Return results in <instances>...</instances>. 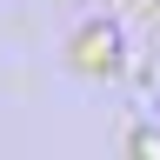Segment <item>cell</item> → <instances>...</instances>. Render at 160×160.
Returning a JSON list of instances; mask_svg holds the SVG:
<instances>
[{"label":"cell","instance_id":"cell-1","mask_svg":"<svg viewBox=\"0 0 160 160\" xmlns=\"http://www.w3.org/2000/svg\"><path fill=\"white\" fill-rule=\"evenodd\" d=\"M67 60L87 67V73H113V67H120V33L93 20V27H80V33L67 40Z\"/></svg>","mask_w":160,"mask_h":160}]
</instances>
